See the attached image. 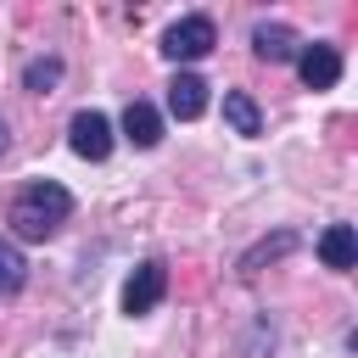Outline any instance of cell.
<instances>
[{"instance_id": "6", "label": "cell", "mask_w": 358, "mask_h": 358, "mask_svg": "<svg viewBox=\"0 0 358 358\" xmlns=\"http://www.w3.org/2000/svg\"><path fill=\"white\" fill-rule=\"evenodd\" d=\"M296 50H302V34L285 28V22H257L252 28V56L257 62H296Z\"/></svg>"}, {"instance_id": "1", "label": "cell", "mask_w": 358, "mask_h": 358, "mask_svg": "<svg viewBox=\"0 0 358 358\" xmlns=\"http://www.w3.org/2000/svg\"><path fill=\"white\" fill-rule=\"evenodd\" d=\"M67 218H73V190L56 179H28L6 207V224L17 241H50Z\"/></svg>"}, {"instance_id": "14", "label": "cell", "mask_w": 358, "mask_h": 358, "mask_svg": "<svg viewBox=\"0 0 358 358\" xmlns=\"http://www.w3.org/2000/svg\"><path fill=\"white\" fill-rule=\"evenodd\" d=\"M6 145H11V134H6V112H0V157H6Z\"/></svg>"}, {"instance_id": "3", "label": "cell", "mask_w": 358, "mask_h": 358, "mask_svg": "<svg viewBox=\"0 0 358 358\" xmlns=\"http://www.w3.org/2000/svg\"><path fill=\"white\" fill-rule=\"evenodd\" d=\"M67 145H73V157H84V162H106V157H112V145H117L112 117H106V112H95V106L73 112V123H67Z\"/></svg>"}, {"instance_id": "13", "label": "cell", "mask_w": 358, "mask_h": 358, "mask_svg": "<svg viewBox=\"0 0 358 358\" xmlns=\"http://www.w3.org/2000/svg\"><path fill=\"white\" fill-rule=\"evenodd\" d=\"M291 246H296V235H291V229H280L274 241H257V246H252V252L241 257V274H257L263 263H274V257H285Z\"/></svg>"}, {"instance_id": "4", "label": "cell", "mask_w": 358, "mask_h": 358, "mask_svg": "<svg viewBox=\"0 0 358 358\" xmlns=\"http://www.w3.org/2000/svg\"><path fill=\"white\" fill-rule=\"evenodd\" d=\"M162 296H168V263L145 257V263L123 280V313H129V319H140V313H151Z\"/></svg>"}, {"instance_id": "2", "label": "cell", "mask_w": 358, "mask_h": 358, "mask_svg": "<svg viewBox=\"0 0 358 358\" xmlns=\"http://www.w3.org/2000/svg\"><path fill=\"white\" fill-rule=\"evenodd\" d=\"M213 45H218V28H213V17H201V11L168 22V34H162V56H168V62H201Z\"/></svg>"}, {"instance_id": "9", "label": "cell", "mask_w": 358, "mask_h": 358, "mask_svg": "<svg viewBox=\"0 0 358 358\" xmlns=\"http://www.w3.org/2000/svg\"><path fill=\"white\" fill-rule=\"evenodd\" d=\"M319 263L336 268V274H347V268L358 263V229H352V224H330V229L319 235Z\"/></svg>"}, {"instance_id": "10", "label": "cell", "mask_w": 358, "mask_h": 358, "mask_svg": "<svg viewBox=\"0 0 358 358\" xmlns=\"http://www.w3.org/2000/svg\"><path fill=\"white\" fill-rule=\"evenodd\" d=\"M224 123H229L241 140H257V134H263V112H257V101H252L246 90H224Z\"/></svg>"}, {"instance_id": "7", "label": "cell", "mask_w": 358, "mask_h": 358, "mask_svg": "<svg viewBox=\"0 0 358 358\" xmlns=\"http://www.w3.org/2000/svg\"><path fill=\"white\" fill-rule=\"evenodd\" d=\"M168 112H173L179 123H196V117L207 112V84H201L196 73H173V78H168Z\"/></svg>"}, {"instance_id": "5", "label": "cell", "mask_w": 358, "mask_h": 358, "mask_svg": "<svg viewBox=\"0 0 358 358\" xmlns=\"http://www.w3.org/2000/svg\"><path fill=\"white\" fill-rule=\"evenodd\" d=\"M296 78L308 90H336L341 84V50L336 45H302L296 50Z\"/></svg>"}, {"instance_id": "12", "label": "cell", "mask_w": 358, "mask_h": 358, "mask_svg": "<svg viewBox=\"0 0 358 358\" xmlns=\"http://www.w3.org/2000/svg\"><path fill=\"white\" fill-rule=\"evenodd\" d=\"M22 285H28V257L11 241H0V296H17Z\"/></svg>"}, {"instance_id": "11", "label": "cell", "mask_w": 358, "mask_h": 358, "mask_svg": "<svg viewBox=\"0 0 358 358\" xmlns=\"http://www.w3.org/2000/svg\"><path fill=\"white\" fill-rule=\"evenodd\" d=\"M56 84H62V56H34L22 67V90L28 95H50Z\"/></svg>"}, {"instance_id": "8", "label": "cell", "mask_w": 358, "mask_h": 358, "mask_svg": "<svg viewBox=\"0 0 358 358\" xmlns=\"http://www.w3.org/2000/svg\"><path fill=\"white\" fill-rule=\"evenodd\" d=\"M123 140L140 145V151H151V145L162 140V112H157L151 101H129V106H123Z\"/></svg>"}]
</instances>
